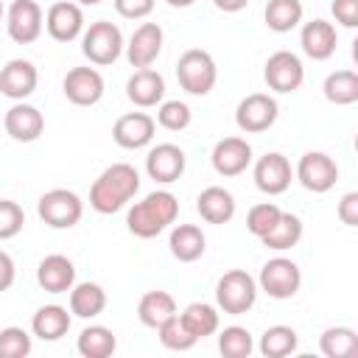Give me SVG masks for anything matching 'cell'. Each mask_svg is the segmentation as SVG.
<instances>
[{"label": "cell", "mask_w": 358, "mask_h": 358, "mask_svg": "<svg viewBox=\"0 0 358 358\" xmlns=\"http://www.w3.org/2000/svg\"><path fill=\"white\" fill-rule=\"evenodd\" d=\"M45 14L36 0H14L6 11V31L17 45H31L42 36Z\"/></svg>", "instance_id": "30bf717a"}, {"label": "cell", "mask_w": 358, "mask_h": 358, "mask_svg": "<svg viewBox=\"0 0 358 358\" xmlns=\"http://www.w3.org/2000/svg\"><path fill=\"white\" fill-rule=\"evenodd\" d=\"M280 106L268 92H252L246 95L235 109V123L246 134H260L277 123Z\"/></svg>", "instance_id": "8fae6325"}, {"label": "cell", "mask_w": 358, "mask_h": 358, "mask_svg": "<svg viewBox=\"0 0 358 358\" xmlns=\"http://www.w3.org/2000/svg\"><path fill=\"white\" fill-rule=\"evenodd\" d=\"M319 350L324 358H352L358 352V333L347 324L327 327L319 336Z\"/></svg>", "instance_id": "d6a6232c"}, {"label": "cell", "mask_w": 358, "mask_h": 358, "mask_svg": "<svg viewBox=\"0 0 358 358\" xmlns=\"http://www.w3.org/2000/svg\"><path fill=\"white\" fill-rule=\"evenodd\" d=\"M179 215V199L171 190H154L131 204L126 215V227L134 238L151 241L159 232H165Z\"/></svg>", "instance_id": "7a4b0ae2"}, {"label": "cell", "mask_w": 358, "mask_h": 358, "mask_svg": "<svg viewBox=\"0 0 358 358\" xmlns=\"http://www.w3.org/2000/svg\"><path fill=\"white\" fill-rule=\"evenodd\" d=\"M182 324L196 336V338H207L213 333H218V324H221V316H218V308L210 305V302H190L182 313H179Z\"/></svg>", "instance_id": "1f68e13d"}, {"label": "cell", "mask_w": 358, "mask_h": 358, "mask_svg": "<svg viewBox=\"0 0 358 358\" xmlns=\"http://www.w3.org/2000/svg\"><path fill=\"white\" fill-rule=\"evenodd\" d=\"M296 347H299V336L288 324H271V327H266L263 336H260V344H257V350L266 358H285V355L296 352Z\"/></svg>", "instance_id": "836d02e7"}, {"label": "cell", "mask_w": 358, "mask_h": 358, "mask_svg": "<svg viewBox=\"0 0 358 358\" xmlns=\"http://www.w3.org/2000/svg\"><path fill=\"white\" fill-rule=\"evenodd\" d=\"M115 3V11L123 17V20H143L154 11V3L157 0H112Z\"/></svg>", "instance_id": "b9f144b4"}, {"label": "cell", "mask_w": 358, "mask_h": 358, "mask_svg": "<svg viewBox=\"0 0 358 358\" xmlns=\"http://www.w3.org/2000/svg\"><path fill=\"white\" fill-rule=\"evenodd\" d=\"M126 98L140 109L159 106L165 101V78H162V73H157L151 67L134 70L129 76V81H126Z\"/></svg>", "instance_id": "7402d4cb"}, {"label": "cell", "mask_w": 358, "mask_h": 358, "mask_svg": "<svg viewBox=\"0 0 358 358\" xmlns=\"http://www.w3.org/2000/svg\"><path fill=\"white\" fill-rule=\"evenodd\" d=\"M64 98L76 106H95L103 98V76L95 67H73L62 81Z\"/></svg>", "instance_id": "2e32d148"}, {"label": "cell", "mask_w": 358, "mask_h": 358, "mask_svg": "<svg viewBox=\"0 0 358 358\" xmlns=\"http://www.w3.org/2000/svg\"><path fill=\"white\" fill-rule=\"evenodd\" d=\"M73 3H78V6H98L101 0H73Z\"/></svg>", "instance_id": "c3c4849f"}, {"label": "cell", "mask_w": 358, "mask_h": 358, "mask_svg": "<svg viewBox=\"0 0 358 358\" xmlns=\"http://www.w3.org/2000/svg\"><path fill=\"white\" fill-rule=\"evenodd\" d=\"M162 45H165V34L157 22H143L134 28V34L129 36V45H126V59L131 67L143 70V67H151L157 62V56L162 53Z\"/></svg>", "instance_id": "e0dca14e"}, {"label": "cell", "mask_w": 358, "mask_h": 358, "mask_svg": "<svg viewBox=\"0 0 358 358\" xmlns=\"http://www.w3.org/2000/svg\"><path fill=\"white\" fill-rule=\"evenodd\" d=\"M36 84H39V73L28 59H8L0 67V92L11 101H25L28 95H34Z\"/></svg>", "instance_id": "ffe728a7"}, {"label": "cell", "mask_w": 358, "mask_h": 358, "mask_svg": "<svg viewBox=\"0 0 358 358\" xmlns=\"http://www.w3.org/2000/svg\"><path fill=\"white\" fill-rule=\"evenodd\" d=\"M280 207L274 204V201H260V204H255L249 213H246V229L255 235V238H263L277 221H280Z\"/></svg>", "instance_id": "f35d334b"}, {"label": "cell", "mask_w": 358, "mask_h": 358, "mask_svg": "<svg viewBox=\"0 0 358 358\" xmlns=\"http://www.w3.org/2000/svg\"><path fill=\"white\" fill-rule=\"evenodd\" d=\"M165 3H168L171 8H190L196 0H165Z\"/></svg>", "instance_id": "7dc6e473"}, {"label": "cell", "mask_w": 358, "mask_h": 358, "mask_svg": "<svg viewBox=\"0 0 358 358\" xmlns=\"http://www.w3.org/2000/svg\"><path fill=\"white\" fill-rule=\"evenodd\" d=\"M336 213H338V221H341V224L358 227V193H355V190L344 193L341 201H338V207H336Z\"/></svg>", "instance_id": "ee69618b"}, {"label": "cell", "mask_w": 358, "mask_h": 358, "mask_svg": "<svg viewBox=\"0 0 358 358\" xmlns=\"http://www.w3.org/2000/svg\"><path fill=\"white\" fill-rule=\"evenodd\" d=\"M322 92L336 106H350L358 101V73L355 70H336L324 78Z\"/></svg>", "instance_id": "e575fe53"}, {"label": "cell", "mask_w": 358, "mask_h": 358, "mask_svg": "<svg viewBox=\"0 0 358 358\" xmlns=\"http://www.w3.org/2000/svg\"><path fill=\"white\" fill-rule=\"evenodd\" d=\"M173 313H179V310H176V299L168 291H145L137 302V319L151 330H157Z\"/></svg>", "instance_id": "83f0119b"}, {"label": "cell", "mask_w": 358, "mask_h": 358, "mask_svg": "<svg viewBox=\"0 0 358 358\" xmlns=\"http://www.w3.org/2000/svg\"><path fill=\"white\" fill-rule=\"evenodd\" d=\"M36 213L50 229H73L84 215V201L67 187H53L39 196Z\"/></svg>", "instance_id": "8992f818"}, {"label": "cell", "mask_w": 358, "mask_h": 358, "mask_svg": "<svg viewBox=\"0 0 358 358\" xmlns=\"http://www.w3.org/2000/svg\"><path fill=\"white\" fill-rule=\"evenodd\" d=\"M45 28L56 42H73L84 34V11L73 0H59L45 14Z\"/></svg>", "instance_id": "ac0fdd59"}, {"label": "cell", "mask_w": 358, "mask_h": 358, "mask_svg": "<svg viewBox=\"0 0 358 358\" xmlns=\"http://www.w3.org/2000/svg\"><path fill=\"white\" fill-rule=\"evenodd\" d=\"M6 134L17 143H34L42 137L45 131V117L36 106L25 103V101H14V106H8L6 117H3Z\"/></svg>", "instance_id": "44dd1931"}, {"label": "cell", "mask_w": 358, "mask_h": 358, "mask_svg": "<svg viewBox=\"0 0 358 358\" xmlns=\"http://www.w3.org/2000/svg\"><path fill=\"white\" fill-rule=\"evenodd\" d=\"M176 81L190 95H207L218 81L215 59L201 48L185 50L179 56V62H176Z\"/></svg>", "instance_id": "277c9868"}, {"label": "cell", "mask_w": 358, "mask_h": 358, "mask_svg": "<svg viewBox=\"0 0 358 358\" xmlns=\"http://www.w3.org/2000/svg\"><path fill=\"white\" fill-rule=\"evenodd\" d=\"M294 176L299 179V185L305 190H310V193H327L338 182V165L324 151H308V154L299 157V162L294 168Z\"/></svg>", "instance_id": "ba28073f"}, {"label": "cell", "mask_w": 358, "mask_h": 358, "mask_svg": "<svg viewBox=\"0 0 358 358\" xmlns=\"http://www.w3.org/2000/svg\"><path fill=\"white\" fill-rule=\"evenodd\" d=\"M255 299H257V280L243 268H232L221 274V280L215 282V305L229 316L246 313L255 305Z\"/></svg>", "instance_id": "5b68a950"}, {"label": "cell", "mask_w": 358, "mask_h": 358, "mask_svg": "<svg viewBox=\"0 0 358 358\" xmlns=\"http://www.w3.org/2000/svg\"><path fill=\"white\" fill-rule=\"evenodd\" d=\"M140 193V173L129 162H115L101 171V176L90 187V207L101 215H112L123 210Z\"/></svg>", "instance_id": "6da1fadb"}, {"label": "cell", "mask_w": 358, "mask_h": 358, "mask_svg": "<svg viewBox=\"0 0 358 358\" xmlns=\"http://www.w3.org/2000/svg\"><path fill=\"white\" fill-rule=\"evenodd\" d=\"M157 336H159V344H162L165 350H173V352H185V350L196 347V341H199V338L182 324L179 313H173L171 319H165V322L157 327Z\"/></svg>", "instance_id": "8d00e7d4"}, {"label": "cell", "mask_w": 358, "mask_h": 358, "mask_svg": "<svg viewBox=\"0 0 358 358\" xmlns=\"http://www.w3.org/2000/svg\"><path fill=\"white\" fill-rule=\"evenodd\" d=\"M123 48H126L123 31L109 20L90 22V28H84V34H81V53L90 59V64H98V67L115 64L120 59Z\"/></svg>", "instance_id": "3957f363"}, {"label": "cell", "mask_w": 358, "mask_h": 358, "mask_svg": "<svg viewBox=\"0 0 358 358\" xmlns=\"http://www.w3.org/2000/svg\"><path fill=\"white\" fill-rule=\"evenodd\" d=\"M193 120V112L185 101H162L157 106V123L168 131H185Z\"/></svg>", "instance_id": "74e56055"}, {"label": "cell", "mask_w": 358, "mask_h": 358, "mask_svg": "<svg viewBox=\"0 0 358 358\" xmlns=\"http://www.w3.org/2000/svg\"><path fill=\"white\" fill-rule=\"evenodd\" d=\"M6 17V8H3V0H0V20Z\"/></svg>", "instance_id": "681fc988"}, {"label": "cell", "mask_w": 358, "mask_h": 358, "mask_svg": "<svg viewBox=\"0 0 358 358\" xmlns=\"http://www.w3.org/2000/svg\"><path fill=\"white\" fill-rule=\"evenodd\" d=\"M22 227H25L22 207L11 199H0V241H8L14 235H20Z\"/></svg>", "instance_id": "60d3db41"}, {"label": "cell", "mask_w": 358, "mask_h": 358, "mask_svg": "<svg viewBox=\"0 0 358 358\" xmlns=\"http://www.w3.org/2000/svg\"><path fill=\"white\" fill-rule=\"evenodd\" d=\"M255 350V338L246 327L241 324H229L218 333V352L224 358H249Z\"/></svg>", "instance_id": "d590c367"}, {"label": "cell", "mask_w": 358, "mask_h": 358, "mask_svg": "<svg viewBox=\"0 0 358 358\" xmlns=\"http://www.w3.org/2000/svg\"><path fill=\"white\" fill-rule=\"evenodd\" d=\"M302 14H305L302 0H268L266 11H263V20H266L268 31L288 34L302 22Z\"/></svg>", "instance_id": "4dcf8cb0"}, {"label": "cell", "mask_w": 358, "mask_h": 358, "mask_svg": "<svg viewBox=\"0 0 358 358\" xmlns=\"http://www.w3.org/2000/svg\"><path fill=\"white\" fill-rule=\"evenodd\" d=\"M302 218L294 215V213H280V221L260 238L266 249H274V252H285V249H294L299 241H302Z\"/></svg>", "instance_id": "f1b7e54d"}, {"label": "cell", "mask_w": 358, "mask_h": 358, "mask_svg": "<svg viewBox=\"0 0 358 358\" xmlns=\"http://www.w3.org/2000/svg\"><path fill=\"white\" fill-rule=\"evenodd\" d=\"M106 308V291L98 282H73L70 288V313L78 319H95Z\"/></svg>", "instance_id": "4316f807"}, {"label": "cell", "mask_w": 358, "mask_h": 358, "mask_svg": "<svg viewBox=\"0 0 358 358\" xmlns=\"http://www.w3.org/2000/svg\"><path fill=\"white\" fill-rule=\"evenodd\" d=\"M70 322H73V313L67 308H62V305H42L34 313V319H31V330L42 341H59L62 336H67Z\"/></svg>", "instance_id": "484cf974"}, {"label": "cell", "mask_w": 358, "mask_h": 358, "mask_svg": "<svg viewBox=\"0 0 358 358\" xmlns=\"http://www.w3.org/2000/svg\"><path fill=\"white\" fill-rule=\"evenodd\" d=\"M36 282L48 294H67L76 282V266L64 255H48L36 266Z\"/></svg>", "instance_id": "603a6c76"}, {"label": "cell", "mask_w": 358, "mask_h": 358, "mask_svg": "<svg viewBox=\"0 0 358 358\" xmlns=\"http://www.w3.org/2000/svg\"><path fill=\"white\" fill-rule=\"evenodd\" d=\"M14 277H17V266H14L11 255L0 249V294L14 285Z\"/></svg>", "instance_id": "f6af8a7d"}, {"label": "cell", "mask_w": 358, "mask_h": 358, "mask_svg": "<svg viewBox=\"0 0 358 358\" xmlns=\"http://www.w3.org/2000/svg\"><path fill=\"white\" fill-rule=\"evenodd\" d=\"M76 350L78 355L84 358H109L115 350H117V338L109 327L103 324H90L78 333V341H76Z\"/></svg>", "instance_id": "f546056e"}, {"label": "cell", "mask_w": 358, "mask_h": 358, "mask_svg": "<svg viewBox=\"0 0 358 358\" xmlns=\"http://www.w3.org/2000/svg\"><path fill=\"white\" fill-rule=\"evenodd\" d=\"M196 210L207 224H227L235 215V196L221 185H210L199 193Z\"/></svg>", "instance_id": "cb8c5ba5"}, {"label": "cell", "mask_w": 358, "mask_h": 358, "mask_svg": "<svg viewBox=\"0 0 358 358\" xmlns=\"http://www.w3.org/2000/svg\"><path fill=\"white\" fill-rule=\"evenodd\" d=\"M299 45H302V53H305L308 59H313V62H327V59L336 53V48H338V31H336L333 22L316 17V20H310V22L302 25V31H299Z\"/></svg>", "instance_id": "d6986e66"}, {"label": "cell", "mask_w": 358, "mask_h": 358, "mask_svg": "<svg viewBox=\"0 0 358 358\" xmlns=\"http://www.w3.org/2000/svg\"><path fill=\"white\" fill-rule=\"evenodd\" d=\"M213 6L218 11H224V14H238V11H243L249 6V0H213Z\"/></svg>", "instance_id": "bcb514c9"}, {"label": "cell", "mask_w": 358, "mask_h": 358, "mask_svg": "<svg viewBox=\"0 0 358 358\" xmlns=\"http://www.w3.org/2000/svg\"><path fill=\"white\" fill-rule=\"evenodd\" d=\"M210 162H213V171L224 179L241 176L252 165V145L243 137H224L213 145Z\"/></svg>", "instance_id": "4fadbf2b"}, {"label": "cell", "mask_w": 358, "mask_h": 358, "mask_svg": "<svg viewBox=\"0 0 358 358\" xmlns=\"http://www.w3.org/2000/svg\"><path fill=\"white\" fill-rule=\"evenodd\" d=\"M252 176H255V185H257L260 193H266V196H280V193H285V190L291 187L294 168H291V162H288L285 154L268 151V154H263V157L255 162Z\"/></svg>", "instance_id": "7c38bea8"}, {"label": "cell", "mask_w": 358, "mask_h": 358, "mask_svg": "<svg viewBox=\"0 0 358 358\" xmlns=\"http://www.w3.org/2000/svg\"><path fill=\"white\" fill-rule=\"evenodd\" d=\"M330 11H333L336 22H341L344 28H355L358 25V0H333Z\"/></svg>", "instance_id": "7bdbcfd3"}, {"label": "cell", "mask_w": 358, "mask_h": 358, "mask_svg": "<svg viewBox=\"0 0 358 358\" xmlns=\"http://www.w3.org/2000/svg\"><path fill=\"white\" fill-rule=\"evenodd\" d=\"M31 355V336L17 327V324H8L0 330V358H25Z\"/></svg>", "instance_id": "ab89813d"}, {"label": "cell", "mask_w": 358, "mask_h": 358, "mask_svg": "<svg viewBox=\"0 0 358 358\" xmlns=\"http://www.w3.org/2000/svg\"><path fill=\"white\" fill-rule=\"evenodd\" d=\"M185 165H187V157L179 145L173 143H157L154 148H148L145 154V173L159 182V185H171V182H179L182 173H185Z\"/></svg>", "instance_id": "5bb4252c"}, {"label": "cell", "mask_w": 358, "mask_h": 358, "mask_svg": "<svg viewBox=\"0 0 358 358\" xmlns=\"http://www.w3.org/2000/svg\"><path fill=\"white\" fill-rule=\"evenodd\" d=\"M263 78L268 84V90L274 92H296L305 81V67H302V59L291 50H277L266 59L263 64Z\"/></svg>", "instance_id": "9c48e42d"}, {"label": "cell", "mask_w": 358, "mask_h": 358, "mask_svg": "<svg viewBox=\"0 0 358 358\" xmlns=\"http://www.w3.org/2000/svg\"><path fill=\"white\" fill-rule=\"evenodd\" d=\"M168 249L179 263H196L207 249V238H204L201 227H196V224H176L171 229Z\"/></svg>", "instance_id": "d4e9b609"}, {"label": "cell", "mask_w": 358, "mask_h": 358, "mask_svg": "<svg viewBox=\"0 0 358 358\" xmlns=\"http://www.w3.org/2000/svg\"><path fill=\"white\" fill-rule=\"evenodd\" d=\"M154 131H157V120L148 112H126L115 120L112 140L126 151H137L154 140Z\"/></svg>", "instance_id": "9a60e30c"}, {"label": "cell", "mask_w": 358, "mask_h": 358, "mask_svg": "<svg viewBox=\"0 0 358 358\" xmlns=\"http://www.w3.org/2000/svg\"><path fill=\"white\" fill-rule=\"evenodd\" d=\"M302 285V271L291 257H271L263 263L257 288L271 299H291Z\"/></svg>", "instance_id": "52a82bcc"}]
</instances>
